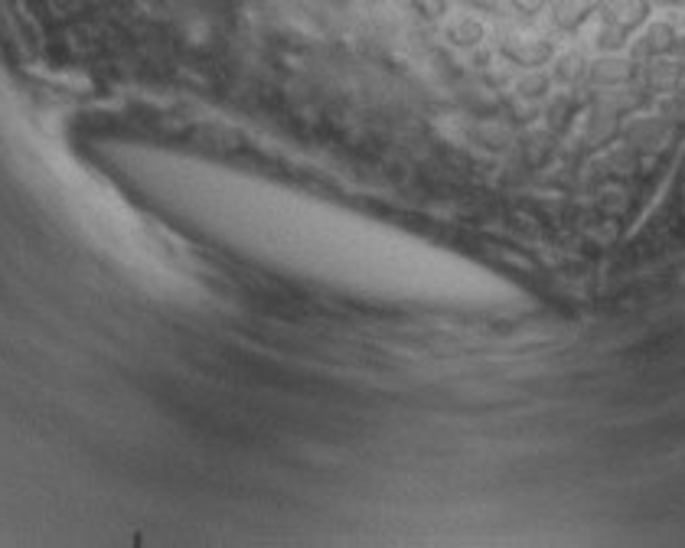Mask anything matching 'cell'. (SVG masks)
<instances>
[{
    "label": "cell",
    "instance_id": "6da1fadb",
    "mask_svg": "<svg viewBox=\"0 0 685 548\" xmlns=\"http://www.w3.org/2000/svg\"><path fill=\"white\" fill-rule=\"evenodd\" d=\"M503 53L519 62V66H542V62L552 59V46L539 36H509V43H503Z\"/></svg>",
    "mask_w": 685,
    "mask_h": 548
},
{
    "label": "cell",
    "instance_id": "7a4b0ae2",
    "mask_svg": "<svg viewBox=\"0 0 685 548\" xmlns=\"http://www.w3.org/2000/svg\"><path fill=\"white\" fill-rule=\"evenodd\" d=\"M633 69L630 62H624V59H597L594 66L588 69V79L591 82H597V85H624V82H630L633 79Z\"/></svg>",
    "mask_w": 685,
    "mask_h": 548
},
{
    "label": "cell",
    "instance_id": "3957f363",
    "mask_svg": "<svg viewBox=\"0 0 685 548\" xmlns=\"http://www.w3.org/2000/svg\"><path fill=\"white\" fill-rule=\"evenodd\" d=\"M672 46V30L669 27H653V30H646L637 46H633V56H656V53H663V49Z\"/></svg>",
    "mask_w": 685,
    "mask_h": 548
},
{
    "label": "cell",
    "instance_id": "277c9868",
    "mask_svg": "<svg viewBox=\"0 0 685 548\" xmlns=\"http://www.w3.org/2000/svg\"><path fill=\"white\" fill-rule=\"evenodd\" d=\"M555 79L558 82H578L584 79V56L581 53H565L555 62Z\"/></svg>",
    "mask_w": 685,
    "mask_h": 548
},
{
    "label": "cell",
    "instance_id": "5b68a950",
    "mask_svg": "<svg viewBox=\"0 0 685 548\" xmlns=\"http://www.w3.org/2000/svg\"><path fill=\"white\" fill-rule=\"evenodd\" d=\"M451 40H454L457 46H473L477 40H483V27H480L477 20L464 17V20H457L454 27H451Z\"/></svg>",
    "mask_w": 685,
    "mask_h": 548
},
{
    "label": "cell",
    "instance_id": "8992f818",
    "mask_svg": "<svg viewBox=\"0 0 685 548\" xmlns=\"http://www.w3.org/2000/svg\"><path fill=\"white\" fill-rule=\"evenodd\" d=\"M646 79H650L653 85H663V89H666V85H672V82L679 79V69L672 66V62H666V66H663V62H656V66L650 69V76H646Z\"/></svg>",
    "mask_w": 685,
    "mask_h": 548
},
{
    "label": "cell",
    "instance_id": "52a82bcc",
    "mask_svg": "<svg viewBox=\"0 0 685 548\" xmlns=\"http://www.w3.org/2000/svg\"><path fill=\"white\" fill-rule=\"evenodd\" d=\"M624 36H627V30L604 23V30L597 33V46H601V49H617V46H624Z\"/></svg>",
    "mask_w": 685,
    "mask_h": 548
},
{
    "label": "cell",
    "instance_id": "ba28073f",
    "mask_svg": "<svg viewBox=\"0 0 685 548\" xmlns=\"http://www.w3.org/2000/svg\"><path fill=\"white\" fill-rule=\"evenodd\" d=\"M545 89H548V79L539 76V72H535L532 79H526V82L519 85V92L526 95V98H539V95H545Z\"/></svg>",
    "mask_w": 685,
    "mask_h": 548
},
{
    "label": "cell",
    "instance_id": "9c48e42d",
    "mask_svg": "<svg viewBox=\"0 0 685 548\" xmlns=\"http://www.w3.org/2000/svg\"><path fill=\"white\" fill-rule=\"evenodd\" d=\"M513 7L519 14H539L542 7H548V0H513Z\"/></svg>",
    "mask_w": 685,
    "mask_h": 548
},
{
    "label": "cell",
    "instance_id": "30bf717a",
    "mask_svg": "<svg viewBox=\"0 0 685 548\" xmlns=\"http://www.w3.org/2000/svg\"><path fill=\"white\" fill-rule=\"evenodd\" d=\"M415 4L425 10V17H441L444 14V0H415Z\"/></svg>",
    "mask_w": 685,
    "mask_h": 548
},
{
    "label": "cell",
    "instance_id": "8fae6325",
    "mask_svg": "<svg viewBox=\"0 0 685 548\" xmlns=\"http://www.w3.org/2000/svg\"><path fill=\"white\" fill-rule=\"evenodd\" d=\"M470 4L477 7V10H496V7L503 4V0H470Z\"/></svg>",
    "mask_w": 685,
    "mask_h": 548
}]
</instances>
